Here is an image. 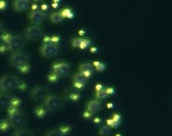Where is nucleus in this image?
<instances>
[{
	"label": "nucleus",
	"mask_w": 172,
	"mask_h": 136,
	"mask_svg": "<svg viewBox=\"0 0 172 136\" xmlns=\"http://www.w3.org/2000/svg\"><path fill=\"white\" fill-rule=\"evenodd\" d=\"M91 44V42L89 39H85V38H82L81 43L79 45V48L82 49V50H84L85 49L87 46H89Z\"/></svg>",
	"instance_id": "nucleus-24"
},
{
	"label": "nucleus",
	"mask_w": 172,
	"mask_h": 136,
	"mask_svg": "<svg viewBox=\"0 0 172 136\" xmlns=\"http://www.w3.org/2000/svg\"><path fill=\"white\" fill-rule=\"evenodd\" d=\"M5 7H6V3L3 1H0V9H4Z\"/></svg>",
	"instance_id": "nucleus-34"
},
{
	"label": "nucleus",
	"mask_w": 172,
	"mask_h": 136,
	"mask_svg": "<svg viewBox=\"0 0 172 136\" xmlns=\"http://www.w3.org/2000/svg\"><path fill=\"white\" fill-rule=\"evenodd\" d=\"M34 10H37V5L36 4H33V7H32V11H34Z\"/></svg>",
	"instance_id": "nucleus-40"
},
{
	"label": "nucleus",
	"mask_w": 172,
	"mask_h": 136,
	"mask_svg": "<svg viewBox=\"0 0 172 136\" xmlns=\"http://www.w3.org/2000/svg\"><path fill=\"white\" fill-rule=\"evenodd\" d=\"M99 134H101V135L104 136L109 135V134H111V129H110V128L108 126V125H104V126H102V128L100 129Z\"/></svg>",
	"instance_id": "nucleus-22"
},
{
	"label": "nucleus",
	"mask_w": 172,
	"mask_h": 136,
	"mask_svg": "<svg viewBox=\"0 0 172 136\" xmlns=\"http://www.w3.org/2000/svg\"><path fill=\"white\" fill-rule=\"evenodd\" d=\"M70 70V66L65 62L56 63L52 66V73L56 75L58 78L67 76Z\"/></svg>",
	"instance_id": "nucleus-8"
},
{
	"label": "nucleus",
	"mask_w": 172,
	"mask_h": 136,
	"mask_svg": "<svg viewBox=\"0 0 172 136\" xmlns=\"http://www.w3.org/2000/svg\"><path fill=\"white\" fill-rule=\"evenodd\" d=\"M96 90H102L103 89V85H101V84H98V85H96V87H95Z\"/></svg>",
	"instance_id": "nucleus-38"
},
{
	"label": "nucleus",
	"mask_w": 172,
	"mask_h": 136,
	"mask_svg": "<svg viewBox=\"0 0 172 136\" xmlns=\"http://www.w3.org/2000/svg\"><path fill=\"white\" fill-rule=\"evenodd\" d=\"M94 122L95 123V124H99L100 122H101V120H100L99 118H95V119H94Z\"/></svg>",
	"instance_id": "nucleus-39"
},
{
	"label": "nucleus",
	"mask_w": 172,
	"mask_h": 136,
	"mask_svg": "<svg viewBox=\"0 0 172 136\" xmlns=\"http://www.w3.org/2000/svg\"><path fill=\"white\" fill-rule=\"evenodd\" d=\"M105 90H106V92H107V94L109 95L114 94V88H111V87L107 88V89H106Z\"/></svg>",
	"instance_id": "nucleus-33"
},
{
	"label": "nucleus",
	"mask_w": 172,
	"mask_h": 136,
	"mask_svg": "<svg viewBox=\"0 0 172 136\" xmlns=\"http://www.w3.org/2000/svg\"><path fill=\"white\" fill-rule=\"evenodd\" d=\"M96 52H97V48H96V47H92V48H91V52L95 53Z\"/></svg>",
	"instance_id": "nucleus-43"
},
{
	"label": "nucleus",
	"mask_w": 172,
	"mask_h": 136,
	"mask_svg": "<svg viewBox=\"0 0 172 136\" xmlns=\"http://www.w3.org/2000/svg\"><path fill=\"white\" fill-rule=\"evenodd\" d=\"M113 120H114V122L117 123H121V116L118 114H114L113 115Z\"/></svg>",
	"instance_id": "nucleus-28"
},
{
	"label": "nucleus",
	"mask_w": 172,
	"mask_h": 136,
	"mask_svg": "<svg viewBox=\"0 0 172 136\" xmlns=\"http://www.w3.org/2000/svg\"><path fill=\"white\" fill-rule=\"evenodd\" d=\"M50 19H51V21L53 23H61L63 21V18L61 16V14L60 12H55L53 14H51L50 16Z\"/></svg>",
	"instance_id": "nucleus-15"
},
{
	"label": "nucleus",
	"mask_w": 172,
	"mask_h": 136,
	"mask_svg": "<svg viewBox=\"0 0 172 136\" xmlns=\"http://www.w3.org/2000/svg\"><path fill=\"white\" fill-rule=\"evenodd\" d=\"M73 81H74V83H78L83 85H84L87 83V79H86L80 72L74 75V78H73Z\"/></svg>",
	"instance_id": "nucleus-14"
},
{
	"label": "nucleus",
	"mask_w": 172,
	"mask_h": 136,
	"mask_svg": "<svg viewBox=\"0 0 172 136\" xmlns=\"http://www.w3.org/2000/svg\"><path fill=\"white\" fill-rule=\"evenodd\" d=\"M8 122L11 127L18 128L25 125L26 115L19 109V107H10L8 109Z\"/></svg>",
	"instance_id": "nucleus-3"
},
{
	"label": "nucleus",
	"mask_w": 172,
	"mask_h": 136,
	"mask_svg": "<svg viewBox=\"0 0 172 136\" xmlns=\"http://www.w3.org/2000/svg\"><path fill=\"white\" fill-rule=\"evenodd\" d=\"M100 65V63L99 62H97V61H96V62H94V67H99V66Z\"/></svg>",
	"instance_id": "nucleus-41"
},
{
	"label": "nucleus",
	"mask_w": 172,
	"mask_h": 136,
	"mask_svg": "<svg viewBox=\"0 0 172 136\" xmlns=\"http://www.w3.org/2000/svg\"><path fill=\"white\" fill-rule=\"evenodd\" d=\"M79 34L80 35V36H83V35L84 34V31H83V30H80V31H79Z\"/></svg>",
	"instance_id": "nucleus-45"
},
{
	"label": "nucleus",
	"mask_w": 172,
	"mask_h": 136,
	"mask_svg": "<svg viewBox=\"0 0 172 136\" xmlns=\"http://www.w3.org/2000/svg\"><path fill=\"white\" fill-rule=\"evenodd\" d=\"M47 14L46 12H43L42 10H34L32 11L29 14V19L32 23H33L34 25L39 26L40 24H42L43 22L47 19Z\"/></svg>",
	"instance_id": "nucleus-10"
},
{
	"label": "nucleus",
	"mask_w": 172,
	"mask_h": 136,
	"mask_svg": "<svg viewBox=\"0 0 172 136\" xmlns=\"http://www.w3.org/2000/svg\"><path fill=\"white\" fill-rule=\"evenodd\" d=\"M108 108H112V107H114V105L112 104V103H109V104L107 105Z\"/></svg>",
	"instance_id": "nucleus-46"
},
{
	"label": "nucleus",
	"mask_w": 172,
	"mask_h": 136,
	"mask_svg": "<svg viewBox=\"0 0 172 136\" xmlns=\"http://www.w3.org/2000/svg\"><path fill=\"white\" fill-rule=\"evenodd\" d=\"M11 127L9 122L8 120H0V130L3 132L8 131L9 128Z\"/></svg>",
	"instance_id": "nucleus-19"
},
{
	"label": "nucleus",
	"mask_w": 172,
	"mask_h": 136,
	"mask_svg": "<svg viewBox=\"0 0 172 136\" xmlns=\"http://www.w3.org/2000/svg\"><path fill=\"white\" fill-rule=\"evenodd\" d=\"M74 86L76 88V89H79V90H80V89H82V88L84 87V85H80V84H78V83H74Z\"/></svg>",
	"instance_id": "nucleus-35"
},
{
	"label": "nucleus",
	"mask_w": 172,
	"mask_h": 136,
	"mask_svg": "<svg viewBox=\"0 0 172 136\" xmlns=\"http://www.w3.org/2000/svg\"><path fill=\"white\" fill-rule=\"evenodd\" d=\"M13 136H34L31 131L28 129H19L15 132Z\"/></svg>",
	"instance_id": "nucleus-21"
},
{
	"label": "nucleus",
	"mask_w": 172,
	"mask_h": 136,
	"mask_svg": "<svg viewBox=\"0 0 172 136\" xmlns=\"http://www.w3.org/2000/svg\"><path fill=\"white\" fill-rule=\"evenodd\" d=\"M116 136H121V135H120V134H117Z\"/></svg>",
	"instance_id": "nucleus-47"
},
{
	"label": "nucleus",
	"mask_w": 172,
	"mask_h": 136,
	"mask_svg": "<svg viewBox=\"0 0 172 136\" xmlns=\"http://www.w3.org/2000/svg\"><path fill=\"white\" fill-rule=\"evenodd\" d=\"M59 47L58 45L52 42H44L41 47V53L45 57L50 58L55 57L58 54Z\"/></svg>",
	"instance_id": "nucleus-7"
},
{
	"label": "nucleus",
	"mask_w": 172,
	"mask_h": 136,
	"mask_svg": "<svg viewBox=\"0 0 172 136\" xmlns=\"http://www.w3.org/2000/svg\"><path fill=\"white\" fill-rule=\"evenodd\" d=\"M28 85L24 81L15 76H5L0 80V90L3 91L20 90L22 91L26 90Z\"/></svg>",
	"instance_id": "nucleus-1"
},
{
	"label": "nucleus",
	"mask_w": 172,
	"mask_h": 136,
	"mask_svg": "<svg viewBox=\"0 0 172 136\" xmlns=\"http://www.w3.org/2000/svg\"><path fill=\"white\" fill-rule=\"evenodd\" d=\"M92 115H93V114L91 113V112H89V111H86L84 113V117L85 118V119H89Z\"/></svg>",
	"instance_id": "nucleus-32"
},
{
	"label": "nucleus",
	"mask_w": 172,
	"mask_h": 136,
	"mask_svg": "<svg viewBox=\"0 0 172 136\" xmlns=\"http://www.w3.org/2000/svg\"><path fill=\"white\" fill-rule=\"evenodd\" d=\"M47 78H48V80H49L50 81H51V82H56L57 80H58V77L56 76V75H54L52 72H51V74H50L49 76H47Z\"/></svg>",
	"instance_id": "nucleus-27"
},
{
	"label": "nucleus",
	"mask_w": 172,
	"mask_h": 136,
	"mask_svg": "<svg viewBox=\"0 0 172 136\" xmlns=\"http://www.w3.org/2000/svg\"><path fill=\"white\" fill-rule=\"evenodd\" d=\"M100 110H101V102L99 101L94 100V101H89L88 103L87 111L91 112L93 115L98 113Z\"/></svg>",
	"instance_id": "nucleus-13"
},
{
	"label": "nucleus",
	"mask_w": 172,
	"mask_h": 136,
	"mask_svg": "<svg viewBox=\"0 0 172 136\" xmlns=\"http://www.w3.org/2000/svg\"><path fill=\"white\" fill-rule=\"evenodd\" d=\"M52 7L54 8H56L58 7V3H52Z\"/></svg>",
	"instance_id": "nucleus-44"
},
{
	"label": "nucleus",
	"mask_w": 172,
	"mask_h": 136,
	"mask_svg": "<svg viewBox=\"0 0 172 136\" xmlns=\"http://www.w3.org/2000/svg\"><path fill=\"white\" fill-rule=\"evenodd\" d=\"M68 98L75 101H77V100L79 98V95L77 94V93H70V94L68 95Z\"/></svg>",
	"instance_id": "nucleus-26"
},
{
	"label": "nucleus",
	"mask_w": 172,
	"mask_h": 136,
	"mask_svg": "<svg viewBox=\"0 0 172 136\" xmlns=\"http://www.w3.org/2000/svg\"><path fill=\"white\" fill-rule=\"evenodd\" d=\"M95 95H96V98L99 100H104L109 97V95L107 94L106 90H104V89L99 90H96Z\"/></svg>",
	"instance_id": "nucleus-20"
},
{
	"label": "nucleus",
	"mask_w": 172,
	"mask_h": 136,
	"mask_svg": "<svg viewBox=\"0 0 172 136\" xmlns=\"http://www.w3.org/2000/svg\"><path fill=\"white\" fill-rule=\"evenodd\" d=\"M44 32L40 26L33 25L26 31V37L30 41H36L42 37Z\"/></svg>",
	"instance_id": "nucleus-9"
},
{
	"label": "nucleus",
	"mask_w": 172,
	"mask_h": 136,
	"mask_svg": "<svg viewBox=\"0 0 172 136\" xmlns=\"http://www.w3.org/2000/svg\"><path fill=\"white\" fill-rule=\"evenodd\" d=\"M82 38L81 37H76V38H74L72 41V46L74 47H79L80 43H81Z\"/></svg>",
	"instance_id": "nucleus-25"
},
{
	"label": "nucleus",
	"mask_w": 172,
	"mask_h": 136,
	"mask_svg": "<svg viewBox=\"0 0 172 136\" xmlns=\"http://www.w3.org/2000/svg\"><path fill=\"white\" fill-rule=\"evenodd\" d=\"M47 113V109L45 108L44 106H37L35 110V114L37 115V116L38 118H43L44 116H46Z\"/></svg>",
	"instance_id": "nucleus-16"
},
{
	"label": "nucleus",
	"mask_w": 172,
	"mask_h": 136,
	"mask_svg": "<svg viewBox=\"0 0 172 136\" xmlns=\"http://www.w3.org/2000/svg\"><path fill=\"white\" fill-rule=\"evenodd\" d=\"M62 16L63 19H73L74 18V14L72 13V10L70 8H65V9H62L61 12H60Z\"/></svg>",
	"instance_id": "nucleus-18"
},
{
	"label": "nucleus",
	"mask_w": 172,
	"mask_h": 136,
	"mask_svg": "<svg viewBox=\"0 0 172 136\" xmlns=\"http://www.w3.org/2000/svg\"><path fill=\"white\" fill-rule=\"evenodd\" d=\"M3 30V23H0V34L2 33Z\"/></svg>",
	"instance_id": "nucleus-42"
},
{
	"label": "nucleus",
	"mask_w": 172,
	"mask_h": 136,
	"mask_svg": "<svg viewBox=\"0 0 172 136\" xmlns=\"http://www.w3.org/2000/svg\"><path fill=\"white\" fill-rule=\"evenodd\" d=\"M113 124H114V120H113V119H110V120H107V125H109V126H112Z\"/></svg>",
	"instance_id": "nucleus-37"
},
{
	"label": "nucleus",
	"mask_w": 172,
	"mask_h": 136,
	"mask_svg": "<svg viewBox=\"0 0 172 136\" xmlns=\"http://www.w3.org/2000/svg\"><path fill=\"white\" fill-rule=\"evenodd\" d=\"M66 134H65L61 131V129H53L50 131L48 134H47V136H65Z\"/></svg>",
	"instance_id": "nucleus-23"
},
{
	"label": "nucleus",
	"mask_w": 172,
	"mask_h": 136,
	"mask_svg": "<svg viewBox=\"0 0 172 136\" xmlns=\"http://www.w3.org/2000/svg\"><path fill=\"white\" fill-rule=\"evenodd\" d=\"M41 8H42V11L45 12L46 10L48 9V6H47V4H42V6H41Z\"/></svg>",
	"instance_id": "nucleus-36"
},
{
	"label": "nucleus",
	"mask_w": 172,
	"mask_h": 136,
	"mask_svg": "<svg viewBox=\"0 0 172 136\" xmlns=\"http://www.w3.org/2000/svg\"><path fill=\"white\" fill-rule=\"evenodd\" d=\"M14 9L18 12H23L29 8V1L27 0H17L13 3Z\"/></svg>",
	"instance_id": "nucleus-12"
},
{
	"label": "nucleus",
	"mask_w": 172,
	"mask_h": 136,
	"mask_svg": "<svg viewBox=\"0 0 172 136\" xmlns=\"http://www.w3.org/2000/svg\"><path fill=\"white\" fill-rule=\"evenodd\" d=\"M80 73L83 75V76L85 77L86 79H88V78H90L91 76H92V72H80Z\"/></svg>",
	"instance_id": "nucleus-31"
},
{
	"label": "nucleus",
	"mask_w": 172,
	"mask_h": 136,
	"mask_svg": "<svg viewBox=\"0 0 172 136\" xmlns=\"http://www.w3.org/2000/svg\"><path fill=\"white\" fill-rule=\"evenodd\" d=\"M64 106V101L61 96L50 95L44 101V106L47 111H55L61 109Z\"/></svg>",
	"instance_id": "nucleus-4"
},
{
	"label": "nucleus",
	"mask_w": 172,
	"mask_h": 136,
	"mask_svg": "<svg viewBox=\"0 0 172 136\" xmlns=\"http://www.w3.org/2000/svg\"><path fill=\"white\" fill-rule=\"evenodd\" d=\"M21 101L6 93H0V111L10 107H19Z\"/></svg>",
	"instance_id": "nucleus-6"
},
{
	"label": "nucleus",
	"mask_w": 172,
	"mask_h": 136,
	"mask_svg": "<svg viewBox=\"0 0 172 136\" xmlns=\"http://www.w3.org/2000/svg\"><path fill=\"white\" fill-rule=\"evenodd\" d=\"M9 63L12 67L20 70L23 67L29 64V57L25 53L18 52L11 56Z\"/></svg>",
	"instance_id": "nucleus-5"
},
{
	"label": "nucleus",
	"mask_w": 172,
	"mask_h": 136,
	"mask_svg": "<svg viewBox=\"0 0 172 136\" xmlns=\"http://www.w3.org/2000/svg\"><path fill=\"white\" fill-rule=\"evenodd\" d=\"M105 67H106V66H105L104 64H103V63H100L99 66L96 67V70H97L98 72H104V71L105 70Z\"/></svg>",
	"instance_id": "nucleus-30"
},
{
	"label": "nucleus",
	"mask_w": 172,
	"mask_h": 136,
	"mask_svg": "<svg viewBox=\"0 0 172 136\" xmlns=\"http://www.w3.org/2000/svg\"><path fill=\"white\" fill-rule=\"evenodd\" d=\"M3 41L7 45V48L11 52H18L25 46V39L23 36L20 35H11V34H3L1 36Z\"/></svg>",
	"instance_id": "nucleus-2"
},
{
	"label": "nucleus",
	"mask_w": 172,
	"mask_h": 136,
	"mask_svg": "<svg viewBox=\"0 0 172 136\" xmlns=\"http://www.w3.org/2000/svg\"><path fill=\"white\" fill-rule=\"evenodd\" d=\"M50 95V91L46 88L35 87L32 90V97L36 101H44Z\"/></svg>",
	"instance_id": "nucleus-11"
},
{
	"label": "nucleus",
	"mask_w": 172,
	"mask_h": 136,
	"mask_svg": "<svg viewBox=\"0 0 172 136\" xmlns=\"http://www.w3.org/2000/svg\"><path fill=\"white\" fill-rule=\"evenodd\" d=\"M59 41H60V38H59V37H57V36L51 37V42H52V43L57 44L59 42Z\"/></svg>",
	"instance_id": "nucleus-29"
},
{
	"label": "nucleus",
	"mask_w": 172,
	"mask_h": 136,
	"mask_svg": "<svg viewBox=\"0 0 172 136\" xmlns=\"http://www.w3.org/2000/svg\"><path fill=\"white\" fill-rule=\"evenodd\" d=\"M79 70H80V72H94V67L93 66L89 63H82L80 66H79Z\"/></svg>",
	"instance_id": "nucleus-17"
}]
</instances>
